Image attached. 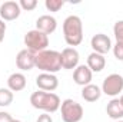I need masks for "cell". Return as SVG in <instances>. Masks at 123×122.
I'll list each match as a JSON object with an SVG mask.
<instances>
[{"instance_id":"25","label":"cell","mask_w":123,"mask_h":122,"mask_svg":"<svg viewBox=\"0 0 123 122\" xmlns=\"http://www.w3.org/2000/svg\"><path fill=\"white\" fill-rule=\"evenodd\" d=\"M6 29H7V26H6L4 20H1V19H0V43H1V42H3V39H4Z\"/></svg>"},{"instance_id":"8","label":"cell","mask_w":123,"mask_h":122,"mask_svg":"<svg viewBox=\"0 0 123 122\" xmlns=\"http://www.w3.org/2000/svg\"><path fill=\"white\" fill-rule=\"evenodd\" d=\"M36 85L40 91L44 92H53L57 89L59 86V79L56 75L53 73H40L37 78H36Z\"/></svg>"},{"instance_id":"23","label":"cell","mask_w":123,"mask_h":122,"mask_svg":"<svg viewBox=\"0 0 123 122\" xmlns=\"http://www.w3.org/2000/svg\"><path fill=\"white\" fill-rule=\"evenodd\" d=\"M13 118L9 112H4V111H0V122H12Z\"/></svg>"},{"instance_id":"24","label":"cell","mask_w":123,"mask_h":122,"mask_svg":"<svg viewBox=\"0 0 123 122\" xmlns=\"http://www.w3.org/2000/svg\"><path fill=\"white\" fill-rule=\"evenodd\" d=\"M36 122H53V119H52V116L49 115V114H42V115H39V118H37V121Z\"/></svg>"},{"instance_id":"2","label":"cell","mask_w":123,"mask_h":122,"mask_svg":"<svg viewBox=\"0 0 123 122\" xmlns=\"http://www.w3.org/2000/svg\"><path fill=\"white\" fill-rule=\"evenodd\" d=\"M63 36L69 46H77L83 40V23L76 14L67 16L63 22Z\"/></svg>"},{"instance_id":"13","label":"cell","mask_w":123,"mask_h":122,"mask_svg":"<svg viewBox=\"0 0 123 122\" xmlns=\"http://www.w3.org/2000/svg\"><path fill=\"white\" fill-rule=\"evenodd\" d=\"M56 27H57V20L50 14H43L36 20V29L47 36L56 30Z\"/></svg>"},{"instance_id":"17","label":"cell","mask_w":123,"mask_h":122,"mask_svg":"<svg viewBox=\"0 0 123 122\" xmlns=\"http://www.w3.org/2000/svg\"><path fill=\"white\" fill-rule=\"evenodd\" d=\"M100 96H102V89L97 85L89 83V85L83 86V89H82V98L86 102H96L97 99H100Z\"/></svg>"},{"instance_id":"1","label":"cell","mask_w":123,"mask_h":122,"mask_svg":"<svg viewBox=\"0 0 123 122\" xmlns=\"http://www.w3.org/2000/svg\"><path fill=\"white\" fill-rule=\"evenodd\" d=\"M30 103L33 108L40 109L46 114H53L60 109L62 101L60 98L53 93V92H44V91H36L31 93Z\"/></svg>"},{"instance_id":"4","label":"cell","mask_w":123,"mask_h":122,"mask_svg":"<svg viewBox=\"0 0 123 122\" xmlns=\"http://www.w3.org/2000/svg\"><path fill=\"white\" fill-rule=\"evenodd\" d=\"M25 45H26V49L30 50L31 53H39V52H43L47 49L49 46V36L39 32L37 29H33L29 30L25 34Z\"/></svg>"},{"instance_id":"20","label":"cell","mask_w":123,"mask_h":122,"mask_svg":"<svg viewBox=\"0 0 123 122\" xmlns=\"http://www.w3.org/2000/svg\"><path fill=\"white\" fill-rule=\"evenodd\" d=\"M113 33L116 37V43H123V20H117L113 26Z\"/></svg>"},{"instance_id":"27","label":"cell","mask_w":123,"mask_h":122,"mask_svg":"<svg viewBox=\"0 0 123 122\" xmlns=\"http://www.w3.org/2000/svg\"><path fill=\"white\" fill-rule=\"evenodd\" d=\"M12 122H22V121H19V119H13Z\"/></svg>"},{"instance_id":"19","label":"cell","mask_w":123,"mask_h":122,"mask_svg":"<svg viewBox=\"0 0 123 122\" xmlns=\"http://www.w3.org/2000/svg\"><path fill=\"white\" fill-rule=\"evenodd\" d=\"M44 6H46V9L49 12H59L62 7L64 6V1L63 0H46Z\"/></svg>"},{"instance_id":"6","label":"cell","mask_w":123,"mask_h":122,"mask_svg":"<svg viewBox=\"0 0 123 122\" xmlns=\"http://www.w3.org/2000/svg\"><path fill=\"white\" fill-rule=\"evenodd\" d=\"M123 91V76L119 73H112L105 78L102 85V93L107 96H117Z\"/></svg>"},{"instance_id":"14","label":"cell","mask_w":123,"mask_h":122,"mask_svg":"<svg viewBox=\"0 0 123 122\" xmlns=\"http://www.w3.org/2000/svg\"><path fill=\"white\" fill-rule=\"evenodd\" d=\"M7 86L12 92H20L26 88V76L23 73L14 72L7 79Z\"/></svg>"},{"instance_id":"10","label":"cell","mask_w":123,"mask_h":122,"mask_svg":"<svg viewBox=\"0 0 123 122\" xmlns=\"http://www.w3.org/2000/svg\"><path fill=\"white\" fill-rule=\"evenodd\" d=\"M16 65L22 70H31L33 68H36V55L27 49H23L16 56Z\"/></svg>"},{"instance_id":"7","label":"cell","mask_w":123,"mask_h":122,"mask_svg":"<svg viewBox=\"0 0 123 122\" xmlns=\"http://www.w3.org/2000/svg\"><path fill=\"white\" fill-rule=\"evenodd\" d=\"M22 13V9L19 6L17 1H13V0H9V1H4L3 4H0V16H1V20H6V22H12V20H16Z\"/></svg>"},{"instance_id":"18","label":"cell","mask_w":123,"mask_h":122,"mask_svg":"<svg viewBox=\"0 0 123 122\" xmlns=\"http://www.w3.org/2000/svg\"><path fill=\"white\" fill-rule=\"evenodd\" d=\"M13 102V92L9 88H0V106H9Z\"/></svg>"},{"instance_id":"12","label":"cell","mask_w":123,"mask_h":122,"mask_svg":"<svg viewBox=\"0 0 123 122\" xmlns=\"http://www.w3.org/2000/svg\"><path fill=\"white\" fill-rule=\"evenodd\" d=\"M93 72L87 68V65H79L73 72V81L79 86H86L92 82Z\"/></svg>"},{"instance_id":"3","label":"cell","mask_w":123,"mask_h":122,"mask_svg":"<svg viewBox=\"0 0 123 122\" xmlns=\"http://www.w3.org/2000/svg\"><path fill=\"white\" fill-rule=\"evenodd\" d=\"M36 68L43 73H56L62 69V55L57 50H43L36 53Z\"/></svg>"},{"instance_id":"28","label":"cell","mask_w":123,"mask_h":122,"mask_svg":"<svg viewBox=\"0 0 123 122\" xmlns=\"http://www.w3.org/2000/svg\"><path fill=\"white\" fill-rule=\"evenodd\" d=\"M115 122H123V121H122V119H120V121H115Z\"/></svg>"},{"instance_id":"21","label":"cell","mask_w":123,"mask_h":122,"mask_svg":"<svg viewBox=\"0 0 123 122\" xmlns=\"http://www.w3.org/2000/svg\"><path fill=\"white\" fill-rule=\"evenodd\" d=\"M19 6L22 10H26V12H31L36 9L37 6V0H20L19 1Z\"/></svg>"},{"instance_id":"9","label":"cell","mask_w":123,"mask_h":122,"mask_svg":"<svg viewBox=\"0 0 123 122\" xmlns=\"http://www.w3.org/2000/svg\"><path fill=\"white\" fill-rule=\"evenodd\" d=\"M90 46H92L93 52L99 53V55H105L112 49V40L107 34L105 33H97L94 34L90 40Z\"/></svg>"},{"instance_id":"16","label":"cell","mask_w":123,"mask_h":122,"mask_svg":"<svg viewBox=\"0 0 123 122\" xmlns=\"http://www.w3.org/2000/svg\"><path fill=\"white\" fill-rule=\"evenodd\" d=\"M106 112H107L109 118H112V119H115V121H120L123 118V106H122V103H120V101L116 99V98H113V99L107 103Z\"/></svg>"},{"instance_id":"26","label":"cell","mask_w":123,"mask_h":122,"mask_svg":"<svg viewBox=\"0 0 123 122\" xmlns=\"http://www.w3.org/2000/svg\"><path fill=\"white\" fill-rule=\"evenodd\" d=\"M119 101H120V103H122V106H123V95L120 96V98H119Z\"/></svg>"},{"instance_id":"11","label":"cell","mask_w":123,"mask_h":122,"mask_svg":"<svg viewBox=\"0 0 123 122\" xmlns=\"http://www.w3.org/2000/svg\"><path fill=\"white\" fill-rule=\"evenodd\" d=\"M62 68L63 69H76L79 66V52L74 47H66L62 50Z\"/></svg>"},{"instance_id":"15","label":"cell","mask_w":123,"mask_h":122,"mask_svg":"<svg viewBox=\"0 0 123 122\" xmlns=\"http://www.w3.org/2000/svg\"><path fill=\"white\" fill-rule=\"evenodd\" d=\"M106 66V59L103 55H99L96 52H92L87 56V68L92 72H102Z\"/></svg>"},{"instance_id":"22","label":"cell","mask_w":123,"mask_h":122,"mask_svg":"<svg viewBox=\"0 0 123 122\" xmlns=\"http://www.w3.org/2000/svg\"><path fill=\"white\" fill-rule=\"evenodd\" d=\"M113 55L117 61L123 62V43H116L113 46Z\"/></svg>"},{"instance_id":"5","label":"cell","mask_w":123,"mask_h":122,"mask_svg":"<svg viewBox=\"0 0 123 122\" xmlns=\"http://www.w3.org/2000/svg\"><path fill=\"white\" fill-rule=\"evenodd\" d=\"M60 114L63 122H80L83 118V108L73 99H64L60 105Z\"/></svg>"}]
</instances>
